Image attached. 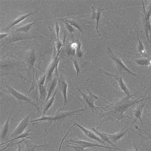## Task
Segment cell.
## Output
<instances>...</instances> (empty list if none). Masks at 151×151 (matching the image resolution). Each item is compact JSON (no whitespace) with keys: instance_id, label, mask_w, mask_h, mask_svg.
<instances>
[{"instance_id":"obj_1","label":"cell","mask_w":151,"mask_h":151,"mask_svg":"<svg viewBox=\"0 0 151 151\" xmlns=\"http://www.w3.org/2000/svg\"><path fill=\"white\" fill-rule=\"evenodd\" d=\"M131 98H132L125 96L102 109L106 114L115 117L117 121H121L122 119L128 117V116H124V114L131 106L138 105V103L144 101L147 99H150L151 95L136 100H131Z\"/></svg>"},{"instance_id":"obj_2","label":"cell","mask_w":151,"mask_h":151,"mask_svg":"<svg viewBox=\"0 0 151 151\" xmlns=\"http://www.w3.org/2000/svg\"><path fill=\"white\" fill-rule=\"evenodd\" d=\"M86 110V108L77 110H73V111H66V112H60L55 114L54 115H52L50 116H43L37 119H35V120L31 121V122H38L41 121H45V122H55V121H59L60 120H63L68 117L72 116L73 114H75L78 112H83Z\"/></svg>"},{"instance_id":"obj_3","label":"cell","mask_w":151,"mask_h":151,"mask_svg":"<svg viewBox=\"0 0 151 151\" xmlns=\"http://www.w3.org/2000/svg\"><path fill=\"white\" fill-rule=\"evenodd\" d=\"M107 54H108L109 58L112 59V60L115 63V64H116L119 72L127 73L128 75H132V76L133 77L137 76V74L134 73L133 71L129 70L128 68L124 65V63H123L122 59L119 57H118L117 55L111 50L109 47H108V52H107Z\"/></svg>"},{"instance_id":"obj_4","label":"cell","mask_w":151,"mask_h":151,"mask_svg":"<svg viewBox=\"0 0 151 151\" xmlns=\"http://www.w3.org/2000/svg\"><path fill=\"white\" fill-rule=\"evenodd\" d=\"M6 87L7 88V90H6V91L8 94H9L11 95V96H14L15 99H17L18 101H24L26 103H29V104H31V105L35 107V108L38 110H40V108L38 107V105L35 101H33L32 100H31V98L26 96V95L23 94L22 93L19 92L18 91L13 88L12 87L9 86H6Z\"/></svg>"},{"instance_id":"obj_5","label":"cell","mask_w":151,"mask_h":151,"mask_svg":"<svg viewBox=\"0 0 151 151\" xmlns=\"http://www.w3.org/2000/svg\"><path fill=\"white\" fill-rule=\"evenodd\" d=\"M76 87L78 91V92L80 93L82 95L83 100H84V101L86 103V104L88 105L89 109H91V110H92L93 112H94V111L98 112V109L96 107V106L94 105V102L97 101L99 99V98L97 96H96L95 94H94L92 92H91V91L88 88H87V86H86V87L87 92H88V94H86L84 93H83L82 92V91L80 89V88H79L78 86L77 85V84H76Z\"/></svg>"},{"instance_id":"obj_6","label":"cell","mask_w":151,"mask_h":151,"mask_svg":"<svg viewBox=\"0 0 151 151\" xmlns=\"http://www.w3.org/2000/svg\"><path fill=\"white\" fill-rule=\"evenodd\" d=\"M68 141L71 143H73L74 144H77L79 146H81V147H82L84 148V149H89V148H93V147H101V148H103V149H114V150H121L120 149H119L117 147H110V146L102 145H100V144H94V143L80 140V139H70V140H69Z\"/></svg>"},{"instance_id":"obj_7","label":"cell","mask_w":151,"mask_h":151,"mask_svg":"<svg viewBox=\"0 0 151 151\" xmlns=\"http://www.w3.org/2000/svg\"><path fill=\"white\" fill-rule=\"evenodd\" d=\"M142 6H143V11H144V27L145 29V33L147 40L149 42H150V36L151 35V23H150V12L147 9L146 11L144 1H142Z\"/></svg>"},{"instance_id":"obj_8","label":"cell","mask_w":151,"mask_h":151,"mask_svg":"<svg viewBox=\"0 0 151 151\" xmlns=\"http://www.w3.org/2000/svg\"><path fill=\"white\" fill-rule=\"evenodd\" d=\"M59 62V55L55 54L54 55V58L52 62L50 63V64L49 65V66L48 68V70H47V73H46V84H48L49 82H51V81L52 80V75L53 73L54 72V71H55V75L56 77H59V75L58 73V66Z\"/></svg>"},{"instance_id":"obj_9","label":"cell","mask_w":151,"mask_h":151,"mask_svg":"<svg viewBox=\"0 0 151 151\" xmlns=\"http://www.w3.org/2000/svg\"><path fill=\"white\" fill-rule=\"evenodd\" d=\"M30 116H31V114H29L28 116L22 119V121L19 122V124L14 130L12 133L11 134L12 137L13 138H15L17 136H19V135H21L25 132L26 129L29 125Z\"/></svg>"},{"instance_id":"obj_10","label":"cell","mask_w":151,"mask_h":151,"mask_svg":"<svg viewBox=\"0 0 151 151\" xmlns=\"http://www.w3.org/2000/svg\"><path fill=\"white\" fill-rule=\"evenodd\" d=\"M58 86H59V89H60L61 92L63 94V100H64V103H63V109L65 107L66 103L68 102V97H67V91H68V83L66 81L65 78L63 76V75H61L60 77H58Z\"/></svg>"},{"instance_id":"obj_11","label":"cell","mask_w":151,"mask_h":151,"mask_svg":"<svg viewBox=\"0 0 151 151\" xmlns=\"http://www.w3.org/2000/svg\"><path fill=\"white\" fill-rule=\"evenodd\" d=\"M73 122V124L75 126L78 127V128L80 129L83 133H84L86 136H87L88 138L92 139V140H94L95 141H97L98 142H100V143H101V144H106V143L104 141H103L101 139L100 137H99L98 135L96 133H95L94 132H92L91 130L86 128L85 127L78 124V123H77V122Z\"/></svg>"},{"instance_id":"obj_12","label":"cell","mask_w":151,"mask_h":151,"mask_svg":"<svg viewBox=\"0 0 151 151\" xmlns=\"http://www.w3.org/2000/svg\"><path fill=\"white\" fill-rule=\"evenodd\" d=\"M46 82V74H44L38 80V91L40 93V100L44 101L46 100L47 96V91L46 89V86H44Z\"/></svg>"},{"instance_id":"obj_13","label":"cell","mask_w":151,"mask_h":151,"mask_svg":"<svg viewBox=\"0 0 151 151\" xmlns=\"http://www.w3.org/2000/svg\"><path fill=\"white\" fill-rule=\"evenodd\" d=\"M105 73L107 75H110V76H112V77H113L114 78H115L116 79V80L118 82V84H119V87H120V89L122 91V92L124 93V94L126 95V96L129 97V98H132V97H133L134 96V94H133V95L131 94L129 91L128 87H127L126 84L124 83V81H123V78H122V77L121 76L117 77V76H116V75H115L112 74V73H110L109 72H106V71H105Z\"/></svg>"},{"instance_id":"obj_14","label":"cell","mask_w":151,"mask_h":151,"mask_svg":"<svg viewBox=\"0 0 151 151\" xmlns=\"http://www.w3.org/2000/svg\"><path fill=\"white\" fill-rule=\"evenodd\" d=\"M103 10H104V9H103V8H101L100 6H99L97 9H95L93 6H92V17H91V20H95V21H96V30L99 37L101 36V34L98 29L99 22H100L101 13Z\"/></svg>"},{"instance_id":"obj_15","label":"cell","mask_w":151,"mask_h":151,"mask_svg":"<svg viewBox=\"0 0 151 151\" xmlns=\"http://www.w3.org/2000/svg\"><path fill=\"white\" fill-rule=\"evenodd\" d=\"M149 100V99H147V100H145L142 103H141L142 102L140 103H138L136 108H135L134 111V121L133 122H135L137 121V119H138V120L140 121L141 124H142V126H144V123H143L142 119V115L143 110H144V109L146 103Z\"/></svg>"},{"instance_id":"obj_16","label":"cell","mask_w":151,"mask_h":151,"mask_svg":"<svg viewBox=\"0 0 151 151\" xmlns=\"http://www.w3.org/2000/svg\"><path fill=\"white\" fill-rule=\"evenodd\" d=\"M129 130V129H125L124 128H123L120 132H119L116 133L114 134H109L106 133L107 137L110 139V141L112 142L114 144H116V143L119 140H120L121 138H122L125 136V134H126V133L128 132V131Z\"/></svg>"},{"instance_id":"obj_17","label":"cell","mask_w":151,"mask_h":151,"mask_svg":"<svg viewBox=\"0 0 151 151\" xmlns=\"http://www.w3.org/2000/svg\"><path fill=\"white\" fill-rule=\"evenodd\" d=\"M37 11H34V12H31L29 13V14H24V15H21V16H19V17L15 19L14 21H13L12 22H10L9 24V25L8 26L6 27V30L8 31L9 29H11L12 27H13L14 26H16L17 24H18L19 23H20L21 22H22V21H24V20L26 19V18H27L28 17L31 16V15H33L34 14H35L36 12H37Z\"/></svg>"},{"instance_id":"obj_18","label":"cell","mask_w":151,"mask_h":151,"mask_svg":"<svg viewBox=\"0 0 151 151\" xmlns=\"http://www.w3.org/2000/svg\"><path fill=\"white\" fill-rule=\"evenodd\" d=\"M35 50L32 49L29 52H28V54L26 55V62L27 65L28 66L29 68L31 70H33L34 65L35 63Z\"/></svg>"},{"instance_id":"obj_19","label":"cell","mask_w":151,"mask_h":151,"mask_svg":"<svg viewBox=\"0 0 151 151\" xmlns=\"http://www.w3.org/2000/svg\"><path fill=\"white\" fill-rule=\"evenodd\" d=\"M29 37L27 35H22L21 34H16V35H12L10 37H8L6 38V40L5 41V46L9 45V43L13 42H17L19 40H26L29 38Z\"/></svg>"},{"instance_id":"obj_20","label":"cell","mask_w":151,"mask_h":151,"mask_svg":"<svg viewBox=\"0 0 151 151\" xmlns=\"http://www.w3.org/2000/svg\"><path fill=\"white\" fill-rule=\"evenodd\" d=\"M11 115H12V112L10 111V114L9 115V117H8L6 122H5L2 126L1 129V140L3 141L5 140L6 138L7 134L9 133V124H10V119L11 117Z\"/></svg>"},{"instance_id":"obj_21","label":"cell","mask_w":151,"mask_h":151,"mask_svg":"<svg viewBox=\"0 0 151 151\" xmlns=\"http://www.w3.org/2000/svg\"><path fill=\"white\" fill-rule=\"evenodd\" d=\"M58 84V77L55 76L52 78V80L51 82H50L49 89H48V91H47V96L45 100L46 101L49 100V98H50L51 95L52 94V93L54 92V90L55 89V87H56Z\"/></svg>"},{"instance_id":"obj_22","label":"cell","mask_w":151,"mask_h":151,"mask_svg":"<svg viewBox=\"0 0 151 151\" xmlns=\"http://www.w3.org/2000/svg\"><path fill=\"white\" fill-rule=\"evenodd\" d=\"M92 131H93V132L96 133L98 136L100 137L101 140L103 141H104L106 144L110 145V146H112L113 147H116V144H114V143H112V142L110 141V139L108 138V137H107V134L106 133H101V132H99L97 131L96 129H95L94 128H92Z\"/></svg>"},{"instance_id":"obj_23","label":"cell","mask_w":151,"mask_h":151,"mask_svg":"<svg viewBox=\"0 0 151 151\" xmlns=\"http://www.w3.org/2000/svg\"><path fill=\"white\" fill-rule=\"evenodd\" d=\"M56 94H57V90H55V92H54V94L52 95V96L48 101H46V103H45V105H44V107H43V113H42V117L45 116V114L47 112V110H48L52 106L53 103H54V100H55V95H56Z\"/></svg>"},{"instance_id":"obj_24","label":"cell","mask_w":151,"mask_h":151,"mask_svg":"<svg viewBox=\"0 0 151 151\" xmlns=\"http://www.w3.org/2000/svg\"><path fill=\"white\" fill-rule=\"evenodd\" d=\"M35 22H32L29 24H27L26 25H24L22 26H20L17 28H16L15 29V32H21V33H28L29 31L31 29V27H32L35 24Z\"/></svg>"},{"instance_id":"obj_25","label":"cell","mask_w":151,"mask_h":151,"mask_svg":"<svg viewBox=\"0 0 151 151\" xmlns=\"http://www.w3.org/2000/svg\"><path fill=\"white\" fill-rule=\"evenodd\" d=\"M24 143L26 144V148L25 151H35V150L37 148L40 147H44L47 145H37V144H33L32 143H31L29 141H26L25 140Z\"/></svg>"},{"instance_id":"obj_26","label":"cell","mask_w":151,"mask_h":151,"mask_svg":"<svg viewBox=\"0 0 151 151\" xmlns=\"http://www.w3.org/2000/svg\"><path fill=\"white\" fill-rule=\"evenodd\" d=\"M137 37H138V46H137V50L138 52H139V54H140L142 55L144 57H147L148 58V55L147 54L145 49V47L144 46V44H143V43L141 40V39L139 37L138 34H137Z\"/></svg>"},{"instance_id":"obj_27","label":"cell","mask_w":151,"mask_h":151,"mask_svg":"<svg viewBox=\"0 0 151 151\" xmlns=\"http://www.w3.org/2000/svg\"><path fill=\"white\" fill-rule=\"evenodd\" d=\"M134 61L139 66H149L150 65V59L149 58H142L134 59Z\"/></svg>"},{"instance_id":"obj_28","label":"cell","mask_w":151,"mask_h":151,"mask_svg":"<svg viewBox=\"0 0 151 151\" xmlns=\"http://www.w3.org/2000/svg\"><path fill=\"white\" fill-rule=\"evenodd\" d=\"M30 131H31V129H29L28 131H27V132H24V133H22V134H21V135H19V136H17V137H15V138H12L11 140H8L7 142H4V143H1V145L2 146L3 145H5V144H6V143H9V142H14V141H15V140H18V139H19V138H26V137H29V136H30Z\"/></svg>"},{"instance_id":"obj_29","label":"cell","mask_w":151,"mask_h":151,"mask_svg":"<svg viewBox=\"0 0 151 151\" xmlns=\"http://www.w3.org/2000/svg\"><path fill=\"white\" fill-rule=\"evenodd\" d=\"M59 20L65 24L66 28L67 29L68 31V32L70 33V35H72L75 32V27H73L71 24H70L66 21L65 19H60Z\"/></svg>"},{"instance_id":"obj_30","label":"cell","mask_w":151,"mask_h":151,"mask_svg":"<svg viewBox=\"0 0 151 151\" xmlns=\"http://www.w3.org/2000/svg\"><path fill=\"white\" fill-rule=\"evenodd\" d=\"M77 46L76 48V55L78 58H82L84 52L82 50V43L80 41H77Z\"/></svg>"},{"instance_id":"obj_31","label":"cell","mask_w":151,"mask_h":151,"mask_svg":"<svg viewBox=\"0 0 151 151\" xmlns=\"http://www.w3.org/2000/svg\"><path fill=\"white\" fill-rule=\"evenodd\" d=\"M66 21L68 22L70 24H71V26H72L73 27H75V28L77 29L78 31H80V32H81L82 34H83V30L82 29V27H81V26L78 24L74 21V20H71V19H65Z\"/></svg>"},{"instance_id":"obj_32","label":"cell","mask_w":151,"mask_h":151,"mask_svg":"<svg viewBox=\"0 0 151 151\" xmlns=\"http://www.w3.org/2000/svg\"><path fill=\"white\" fill-rule=\"evenodd\" d=\"M71 60H72L73 63V66L75 67V70H76V71H77V80L76 81H77L78 76H79V74H80V72H81L80 65H79L78 62L77 61V59H74L73 58H71Z\"/></svg>"},{"instance_id":"obj_33","label":"cell","mask_w":151,"mask_h":151,"mask_svg":"<svg viewBox=\"0 0 151 151\" xmlns=\"http://www.w3.org/2000/svg\"><path fill=\"white\" fill-rule=\"evenodd\" d=\"M68 147H69L73 149V150H74L73 151H99V150H89L87 149L83 148V147H82L79 146L77 144H75L74 145H69Z\"/></svg>"},{"instance_id":"obj_34","label":"cell","mask_w":151,"mask_h":151,"mask_svg":"<svg viewBox=\"0 0 151 151\" xmlns=\"http://www.w3.org/2000/svg\"><path fill=\"white\" fill-rule=\"evenodd\" d=\"M59 31H60V27L58 22L55 23V34H56V42L61 41L60 38H59Z\"/></svg>"},{"instance_id":"obj_35","label":"cell","mask_w":151,"mask_h":151,"mask_svg":"<svg viewBox=\"0 0 151 151\" xmlns=\"http://www.w3.org/2000/svg\"><path fill=\"white\" fill-rule=\"evenodd\" d=\"M74 126H75V125H74V124H73L72 126H71V128L68 130V132L66 133V134L65 135V137L62 138V140H61V141L60 144H59V148H58V151H61V148H62V145H63V142H64V140H65V138L67 137V136H68V134L71 132V131L72 130V129H73V128Z\"/></svg>"},{"instance_id":"obj_36","label":"cell","mask_w":151,"mask_h":151,"mask_svg":"<svg viewBox=\"0 0 151 151\" xmlns=\"http://www.w3.org/2000/svg\"><path fill=\"white\" fill-rule=\"evenodd\" d=\"M24 141H25V140H22V141H21V142H17L16 144H14V145H16V144H21V143H22V142H24ZM13 145V144H8V145L6 147H5V148H3V149H1V151L3 150H5V149H6L7 147H9L10 146V145Z\"/></svg>"},{"instance_id":"obj_37","label":"cell","mask_w":151,"mask_h":151,"mask_svg":"<svg viewBox=\"0 0 151 151\" xmlns=\"http://www.w3.org/2000/svg\"><path fill=\"white\" fill-rule=\"evenodd\" d=\"M0 36H1V39H5L6 37H9V34L7 33H1V34H0Z\"/></svg>"},{"instance_id":"obj_38","label":"cell","mask_w":151,"mask_h":151,"mask_svg":"<svg viewBox=\"0 0 151 151\" xmlns=\"http://www.w3.org/2000/svg\"><path fill=\"white\" fill-rule=\"evenodd\" d=\"M17 151H22V147H21V145L18 144V146H17Z\"/></svg>"},{"instance_id":"obj_39","label":"cell","mask_w":151,"mask_h":151,"mask_svg":"<svg viewBox=\"0 0 151 151\" xmlns=\"http://www.w3.org/2000/svg\"><path fill=\"white\" fill-rule=\"evenodd\" d=\"M148 10H149L150 12V19H151V1L150 2L149 5L148 6Z\"/></svg>"},{"instance_id":"obj_40","label":"cell","mask_w":151,"mask_h":151,"mask_svg":"<svg viewBox=\"0 0 151 151\" xmlns=\"http://www.w3.org/2000/svg\"><path fill=\"white\" fill-rule=\"evenodd\" d=\"M127 151H136V150L134 149H130L128 150Z\"/></svg>"},{"instance_id":"obj_41","label":"cell","mask_w":151,"mask_h":151,"mask_svg":"<svg viewBox=\"0 0 151 151\" xmlns=\"http://www.w3.org/2000/svg\"><path fill=\"white\" fill-rule=\"evenodd\" d=\"M150 65H151V59H150Z\"/></svg>"},{"instance_id":"obj_42","label":"cell","mask_w":151,"mask_h":151,"mask_svg":"<svg viewBox=\"0 0 151 151\" xmlns=\"http://www.w3.org/2000/svg\"><path fill=\"white\" fill-rule=\"evenodd\" d=\"M150 118H151V114H150Z\"/></svg>"}]
</instances>
